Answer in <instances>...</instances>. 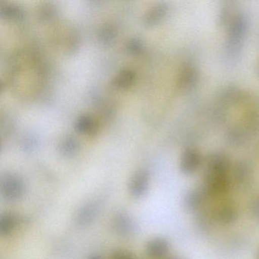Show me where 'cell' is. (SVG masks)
I'll return each instance as SVG.
<instances>
[{
	"label": "cell",
	"instance_id": "1",
	"mask_svg": "<svg viewBox=\"0 0 259 259\" xmlns=\"http://www.w3.org/2000/svg\"><path fill=\"white\" fill-rule=\"evenodd\" d=\"M26 192V184L23 178L15 172H7L0 178V195L10 202L18 201Z\"/></svg>",
	"mask_w": 259,
	"mask_h": 259
},
{
	"label": "cell",
	"instance_id": "2",
	"mask_svg": "<svg viewBox=\"0 0 259 259\" xmlns=\"http://www.w3.org/2000/svg\"><path fill=\"white\" fill-rule=\"evenodd\" d=\"M230 186L227 172H207L202 189L207 197H218L227 193Z\"/></svg>",
	"mask_w": 259,
	"mask_h": 259
},
{
	"label": "cell",
	"instance_id": "3",
	"mask_svg": "<svg viewBox=\"0 0 259 259\" xmlns=\"http://www.w3.org/2000/svg\"><path fill=\"white\" fill-rule=\"evenodd\" d=\"M112 227L118 236L125 239L133 237L139 230L134 218L126 212H118L112 221Z\"/></svg>",
	"mask_w": 259,
	"mask_h": 259
},
{
	"label": "cell",
	"instance_id": "4",
	"mask_svg": "<svg viewBox=\"0 0 259 259\" xmlns=\"http://www.w3.org/2000/svg\"><path fill=\"white\" fill-rule=\"evenodd\" d=\"M150 187V174L147 169L136 170L128 184V193L133 198L141 199L148 193Z\"/></svg>",
	"mask_w": 259,
	"mask_h": 259
},
{
	"label": "cell",
	"instance_id": "5",
	"mask_svg": "<svg viewBox=\"0 0 259 259\" xmlns=\"http://www.w3.org/2000/svg\"><path fill=\"white\" fill-rule=\"evenodd\" d=\"M101 206L96 201H90L81 205L75 213V221L81 227H88L96 221Z\"/></svg>",
	"mask_w": 259,
	"mask_h": 259
},
{
	"label": "cell",
	"instance_id": "6",
	"mask_svg": "<svg viewBox=\"0 0 259 259\" xmlns=\"http://www.w3.org/2000/svg\"><path fill=\"white\" fill-rule=\"evenodd\" d=\"M170 251V244L163 237H154L147 242L145 251L151 258H166Z\"/></svg>",
	"mask_w": 259,
	"mask_h": 259
},
{
	"label": "cell",
	"instance_id": "7",
	"mask_svg": "<svg viewBox=\"0 0 259 259\" xmlns=\"http://www.w3.org/2000/svg\"><path fill=\"white\" fill-rule=\"evenodd\" d=\"M201 164V157L195 150L188 149L183 153L180 160V169L185 174L195 172Z\"/></svg>",
	"mask_w": 259,
	"mask_h": 259
},
{
	"label": "cell",
	"instance_id": "8",
	"mask_svg": "<svg viewBox=\"0 0 259 259\" xmlns=\"http://www.w3.org/2000/svg\"><path fill=\"white\" fill-rule=\"evenodd\" d=\"M75 128L78 133L92 136L98 133L99 125L94 116L86 113L77 118L75 122Z\"/></svg>",
	"mask_w": 259,
	"mask_h": 259
},
{
	"label": "cell",
	"instance_id": "9",
	"mask_svg": "<svg viewBox=\"0 0 259 259\" xmlns=\"http://www.w3.org/2000/svg\"><path fill=\"white\" fill-rule=\"evenodd\" d=\"M20 219L13 212L6 211L0 215V236L7 237L14 233L19 227Z\"/></svg>",
	"mask_w": 259,
	"mask_h": 259
},
{
	"label": "cell",
	"instance_id": "10",
	"mask_svg": "<svg viewBox=\"0 0 259 259\" xmlns=\"http://www.w3.org/2000/svg\"><path fill=\"white\" fill-rule=\"evenodd\" d=\"M206 198L207 195L202 188L191 189L185 195L183 206L189 211H195L201 207Z\"/></svg>",
	"mask_w": 259,
	"mask_h": 259
},
{
	"label": "cell",
	"instance_id": "11",
	"mask_svg": "<svg viewBox=\"0 0 259 259\" xmlns=\"http://www.w3.org/2000/svg\"><path fill=\"white\" fill-rule=\"evenodd\" d=\"M80 149V143L76 138L72 136L63 137L57 145V151L62 157L71 158L75 157Z\"/></svg>",
	"mask_w": 259,
	"mask_h": 259
},
{
	"label": "cell",
	"instance_id": "12",
	"mask_svg": "<svg viewBox=\"0 0 259 259\" xmlns=\"http://www.w3.org/2000/svg\"><path fill=\"white\" fill-rule=\"evenodd\" d=\"M215 220L221 225H230L236 222L238 218V210L233 204H223L215 212Z\"/></svg>",
	"mask_w": 259,
	"mask_h": 259
},
{
	"label": "cell",
	"instance_id": "13",
	"mask_svg": "<svg viewBox=\"0 0 259 259\" xmlns=\"http://www.w3.org/2000/svg\"><path fill=\"white\" fill-rule=\"evenodd\" d=\"M167 10L168 7L166 4L160 3V4H155L145 12L142 19L143 23L146 26L156 25L164 17Z\"/></svg>",
	"mask_w": 259,
	"mask_h": 259
},
{
	"label": "cell",
	"instance_id": "14",
	"mask_svg": "<svg viewBox=\"0 0 259 259\" xmlns=\"http://www.w3.org/2000/svg\"><path fill=\"white\" fill-rule=\"evenodd\" d=\"M0 17L7 21L22 20L25 17V11L20 6L11 3H0Z\"/></svg>",
	"mask_w": 259,
	"mask_h": 259
},
{
	"label": "cell",
	"instance_id": "15",
	"mask_svg": "<svg viewBox=\"0 0 259 259\" xmlns=\"http://www.w3.org/2000/svg\"><path fill=\"white\" fill-rule=\"evenodd\" d=\"M136 80V73L130 69H125L118 72L112 80V85L116 89L125 90L131 87Z\"/></svg>",
	"mask_w": 259,
	"mask_h": 259
},
{
	"label": "cell",
	"instance_id": "16",
	"mask_svg": "<svg viewBox=\"0 0 259 259\" xmlns=\"http://www.w3.org/2000/svg\"><path fill=\"white\" fill-rule=\"evenodd\" d=\"M117 28L112 24H104L98 31V40L102 45H109L117 37Z\"/></svg>",
	"mask_w": 259,
	"mask_h": 259
},
{
	"label": "cell",
	"instance_id": "17",
	"mask_svg": "<svg viewBox=\"0 0 259 259\" xmlns=\"http://www.w3.org/2000/svg\"><path fill=\"white\" fill-rule=\"evenodd\" d=\"M58 15L57 7L52 3H44L37 9V16L39 20L43 22H51Z\"/></svg>",
	"mask_w": 259,
	"mask_h": 259
},
{
	"label": "cell",
	"instance_id": "18",
	"mask_svg": "<svg viewBox=\"0 0 259 259\" xmlns=\"http://www.w3.org/2000/svg\"><path fill=\"white\" fill-rule=\"evenodd\" d=\"M233 178L237 186H248L251 180V171L249 168L244 164L238 165L235 169Z\"/></svg>",
	"mask_w": 259,
	"mask_h": 259
},
{
	"label": "cell",
	"instance_id": "19",
	"mask_svg": "<svg viewBox=\"0 0 259 259\" xmlns=\"http://www.w3.org/2000/svg\"><path fill=\"white\" fill-rule=\"evenodd\" d=\"M125 50L131 55L139 56L143 54L145 45L143 41L139 37L128 39L125 43Z\"/></svg>",
	"mask_w": 259,
	"mask_h": 259
},
{
	"label": "cell",
	"instance_id": "20",
	"mask_svg": "<svg viewBox=\"0 0 259 259\" xmlns=\"http://www.w3.org/2000/svg\"><path fill=\"white\" fill-rule=\"evenodd\" d=\"M110 259H138V257L133 251L130 250L118 248L111 253Z\"/></svg>",
	"mask_w": 259,
	"mask_h": 259
},
{
	"label": "cell",
	"instance_id": "21",
	"mask_svg": "<svg viewBox=\"0 0 259 259\" xmlns=\"http://www.w3.org/2000/svg\"><path fill=\"white\" fill-rule=\"evenodd\" d=\"M251 213L256 220L259 221V198H256L251 204Z\"/></svg>",
	"mask_w": 259,
	"mask_h": 259
},
{
	"label": "cell",
	"instance_id": "22",
	"mask_svg": "<svg viewBox=\"0 0 259 259\" xmlns=\"http://www.w3.org/2000/svg\"><path fill=\"white\" fill-rule=\"evenodd\" d=\"M88 259H103V257L101 256L98 255V254H91Z\"/></svg>",
	"mask_w": 259,
	"mask_h": 259
},
{
	"label": "cell",
	"instance_id": "23",
	"mask_svg": "<svg viewBox=\"0 0 259 259\" xmlns=\"http://www.w3.org/2000/svg\"><path fill=\"white\" fill-rule=\"evenodd\" d=\"M166 259H183V258H181V257H168V258H166Z\"/></svg>",
	"mask_w": 259,
	"mask_h": 259
},
{
	"label": "cell",
	"instance_id": "24",
	"mask_svg": "<svg viewBox=\"0 0 259 259\" xmlns=\"http://www.w3.org/2000/svg\"><path fill=\"white\" fill-rule=\"evenodd\" d=\"M256 259H259V251L258 252H257V257H256Z\"/></svg>",
	"mask_w": 259,
	"mask_h": 259
}]
</instances>
